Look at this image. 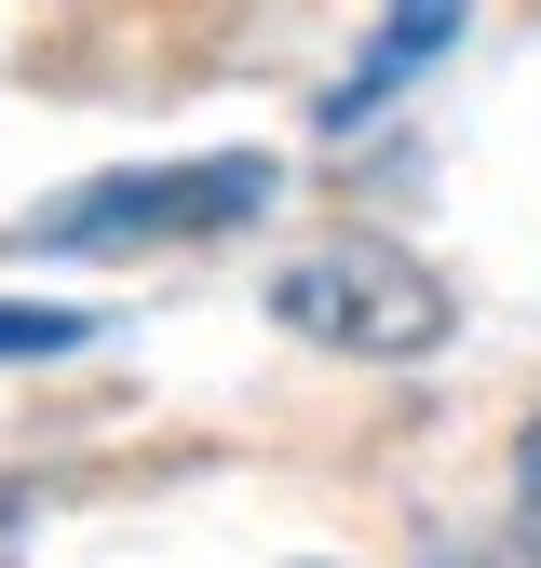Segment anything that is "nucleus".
I'll return each instance as SVG.
<instances>
[{
  "label": "nucleus",
  "mask_w": 541,
  "mask_h": 568,
  "mask_svg": "<svg viewBox=\"0 0 541 568\" xmlns=\"http://www.w3.org/2000/svg\"><path fill=\"white\" fill-rule=\"evenodd\" d=\"M270 176L257 150H217V163H163V176H95L82 203H41L14 244H54V257H122V244H217L244 217H270Z\"/></svg>",
  "instance_id": "nucleus-2"
},
{
  "label": "nucleus",
  "mask_w": 541,
  "mask_h": 568,
  "mask_svg": "<svg viewBox=\"0 0 541 568\" xmlns=\"http://www.w3.org/2000/svg\"><path fill=\"white\" fill-rule=\"evenodd\" d=\"M270 312H285L312 352H366V366H420V352H447L460 298L392 257V244H325V257H285L270 271Z\"/></svg>",
  "instance_id": "nucleus-1"
},
{
  "label": "nucleus",
  "mask_w": 541,
  "mask_h": 568,
  "mask_svg": "<svg viewBox=\"0 0 541 568\" xmlns=\"http://www.w3.org/2000/svg\"><path fill=\"white\" fill-rule=\"evenodd\" d=\"M514 528H528V555H541V419L514 434Z\"/></svg>",
  "instance_id": "nucleus-5"
},
{
  "label": "nucleus",
  "mask_w": 541,
  "mask_h": 568,
  "mask_svg": "<svg viewBox=\"0 0 541 568\" xmlns=\"http://www.w3.org/2000/svg\"><path fill=\"white\" fill-rule=\"evenodd\" d=\"M95 325L82 312H41V298H0V366H54V352H82Z\"/></svg>",
  "instance_id": "nucleus-4"
},
{
  "label": "nucleus",
  "mask_w": 541,
  "mask_h": 568,
  "mask_svg": "<svg viewBox=\"0 0 541 568\" xmlns=\"http://www.w3.org/2000/svg\"><path fill=\"white\" fill-rule=\"evenodd\" d=\"M379 14H392V28L366 41V68H353V82L325 95V135H353V122H366L379 95H406V82H420V68H433V54L460 41V14H473V0H379Z\"/></svg>",
  "instance_id": "nucleus-3"
}]
</instances>
